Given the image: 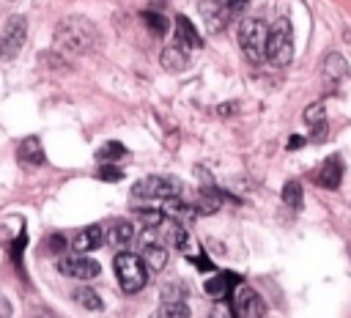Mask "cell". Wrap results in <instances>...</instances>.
<instances>
[{
	"label": "cell",
	"mask_w": 351,
	"mask_h": 318,
	"mask_svg": "<svg viewBox=\"0 0 351 318\" xmlns=\"http://www.w3.org/2000/svg\"><path fill=\"white\" fill-rule=\"evenodd\" d=\"M101 241H104V228L101 225H88V228L77 230V236L71 238V249H74V255H85L90 249H99Z\"/></svg>",
	"instance_id": "10"
},
{
	"label": "cell",
	"mask_w": 351,
	"mask_h": 318,
	"mask_svg": "<svg viewBox=\"0 0 351 318\" xmlns=\"http://www.w3.org/2000/svg\"><path fill=\"white\" fill-rule=\"evenodd\" d=\"M239 282H241V277H239V274L222 271V274H217V277L206 280V293H208V296H214V299H225V296L230 293V288H236Z\"/></svg>",
	"instance_id": "12"
},
{
	"label": "cell",
	"mask_w": 351,
	"mask_h": 318,
	"mask_svg": "<svg viewBox=\"0 0 351 318\" xmlns=\"http://www.w3.org/2000/svg\"><path fill=\"white\" fill-rule=\"evenodd\" d=\"M58 271H60L63 277H74V280H93V277H99L101 266H99L93 258L69 255V258H60V260H58Z\"/></svg>",
	"instance_id": "8"
},
{
	"label": "cell",
	"mask_w": 351,
	"mask_h": 318,
	"mask_svg": "<svg viewBox=\"0 0 351 318\" xmlns=\"http://www.w3.org/2000/svg\"><path fill=\"white\" fill-rule=\"evenodd\" d=\"M121 156H126V145L118 143V140H110V143H104V145L96 151V159H99L101 164H112V162L121 159Z\"/></svg>",
	"instance_id": "18"
},
{
	"label": "cell",
	"mask_w": 351,
	"mask_h": 318,
	"mask_svg": "<svg viewBox=\"0 0 351 318\" xmlns=\"http://www.w3.org/2000/svg\"><path fill=\"white\" fill-rule=\"evenodd\" d=\"M55 44H58L63 52L88 55V52L96 49L99 33H96V27H93L90 19H85V16H66V19H60V25L55 27Z\"/></svg>",
	"instance_id": "1"
},
{
	"label": "cell",
	"mask_w": 351,
	"mask_h": 318,
	"mask_svg": "<svg viewBox=\"0 0 351 318\" xmlns=\"http://www.w3.org/2000/svg\"><path fill=\"white\" fill-rule=\"evenodd\" d=\"M304 121H307L310 126H321V123H326V121H324V104H310V107L304 110Z\"/></svg>",
	"instance_id": "22"
},
{
	"label": "cell",
	"mask_w": 351,
	"mask_h": 318,
	"mask_svg": "<svg viewBox=\"0 0 351 318\" xmlns=\"http://www.w3.org/2000/svg\"><path fill=\"white\" fill-rule=\"evenodd\" d=\"M346 71H348V66H346V60L340 58V52H329L326 60H324V77H326V82H329V85L340 82V80L346 77Z\"/></svg>",
	"instance_id": "15"
},
{
	"label": "cell",
	"mask_w": 351,
	"mask_h": 318,
	"mask_svg": "<svg viewBox=\"0 0 351 318\" xmlns=\"http://www.w3.org/2000/svg\"><path fill=\"white\" fill-rule=\"evenodd\" d=\"M99 178L101 181H121L123 178V170L121 167H112V164H99Z\"/></svg>",
	"instance_id": "24"
},
{
	"label": "cell",
	"mask_w": 351,
	"mask_h": 318,
	"mask_svg": "<svg viewBox=\"0 0 351 318\" xmlns=\"http://www.w3.org/2000/svg\"><path fill=\"white\" fill-rule=\"evenodd\" d=\"M304 145V137L302 134H293L291 140H288V148H302Z\"/></svg>",
	"instance_id": "29"
},
{
	"label": "cell",
	"mask_w": 351,
	"mask_h": 318,
	"mask_svg": "<svg viewBox=\"0 0 351 318\" xmlns=\"http://www.w3.org/2000/svg\"><path fill=\"white\" fill-rule=\"evenodd\" d=\"M266 60L271 66H280V69H285L293 60V27H291V22L285 16L277 19L269 27V36H266Z\"/></svg>",
	"instance_id": "2"
},
{
	"label": "cell",
	"mask_w": 351,
	"mask_h": 318,
	"mask_svg": "<svg viewBox=\"0 0 351 318\" xmlns=\"http://www.w3.org/2000/svg\"><path fill=\"white\" fill-rule=\"evenodd\" d=\"M112 266H115V277H118V282L126 293H137V291L145 288L148 269H145V263L137 252H118L112 258Z\"/></svg>",
	"instance_id": "3"
},
{
	"label": "cell",
	"mask_w": 351,
	"mask_h": 318,
	"mask_svg": "<svg viewBox=\"0 0 351 318\" xmlns=\"http://www.w3.org/2000/svg\"><path fill=\"white\" fill-rule=\"evenodd\" d=\"M47 244H49V249H52V252H60V249H63V244H66V238H63L60 233H55V236H49V241H47Z\"/></svg>",
	"instance_id": "26"
},
{
	"label": "cell",
	"mask_w": 351,
	"mask_h": 318,
	"mask_svg": "<svg viewBox=\"0 0 351 318\" xmlns=\"http://www.w3.org/2000/svg\"><path fill=\"white\" fill-rule=\"evenodd\" d=\"M159 60H162V66H165V69H170V71H181V69L186 66V52H184V49H178L176 44H170V47L162 52V58H159Z\"/></svg>",
	"instance_id": "17"
},
{
	"label": "cell",
	"mask_w": 351,
	"mask_h": 318,
	"mask_svg": "<svg viewBox=\"0 0 351 318\" xmlns=\"http://www.w3.org/2000/svg\"><path fill=\"white\" fill-rule=\"evenodd\" d=\"M71 299L80 304V307H85V310H90V313H96V310H101V296H99V291H93L90 285H80L74 293H71Z\"/></svg>",
	"instance_id": "16"
},
{
	"label": "cell",
	"mask_w": 351,
	"mask_h": 318,
	"mask_svg": "<svg viewBox=\"0 0 351 318\" xmlns=\"http://www.w3.org/2000/svg\"><path fill=\"white\" fill-rule=\"evenodd\" d=\"M143 19H145V25L151 27L154 36H165V33L170 30V27H167V16H165V14H156L154 8L143 11Z\"/></svg>",
	"instance_id": "20"
},
{
	"label": "cell",
	"mask_w": 351,
	"mask_h": 318,
	"mask_svg": "<svg viewBox=\"0 0 351 318\" xmlns=\"http://www.w3.org/2000/svg\"><path fill=\"white\" fill-rule=\"evenodd\" d=\"M132 236H134V225H132L129 219H115V222H110L107 230H104V238H107L112 247H126V244L132 241Z\"/></svg>",
	"instance_id": "13"
},
{
	"label": "cell",
	"mask_w": 351,
	"mask_h": 318,
	"mask_svg": "<svg viewBox=\"0 0 351 318\" xmlns=\"http://www.w3.org/2000/svg\"><path fill=\"white\" fill-rule=\"evenodd\" d=\"M25 38H27V19L16 14L5 22L0 33V60H14L25 47Z\"/></svg>",
	"instance_id": "6"
},
{
	"label": "cell",
	"mask_w": 351,
	"mask_h": 318,
	"mask_svg": "<svg viewBox=\"0 0 351 318\" xmlns=\"http://www.w3.org/2000/svg\"><path fill=\"white\" fill-rule=\"evenodd\" d=\"M219 3L225 5L228 14H236V11H241V8L247 5V0H219Z\"/></svg>",
	"instance_id": "25"
},
{
	"label": "cell",
	"mask_w": 351,
	"mask_h": 318,
	"mask_svg": "<svg viewBox=\"0 0 351 318\" xmlns=\"http://www.w3.org/2000/svg\"><path fill=\"white\" fill-rule=\"evenodd\" d=\"M0 318H11V304L0 296Z\"/></svg>",
	"instance_id": "28"
},
{
	"label": "cell",
	"mask_w": 351,
	"mask_h": 318,
	"mask_svg": "<svg viewBox=\"0 0 351 318\" xmlns=\"http://www.w3.org/2000/svg\"><path fill=\"white\" fill-rule=\"evenodd\" d=\"M302 197H304V192H302V184H299V181H288V184L282 186V200H285L291 208H302Z\"/></svg>",
	"instance_id": "21"
},
{
	"label": "cell",
	"mask_w": 351,
	"mask_h": 318,
	"mask_svg": "<svg viewBox=\"0 0 351 318\" xmlns=\"http://www.w3.org/2000/svg\"><path fill=\"white\" fill-rule=\"evenodd\" d=\"M173 30H176V41H173V44H176L178 49H184V52L197 49V47L203 44V41H200V36H197V30L192 27V22H189L184 14H178V16H176V27H173Z\"/></svg>",
	"instance_id": "11"
},
{
	"label": "cell",
	"mask_w": 351,
	"mask_h": 318,
	"mask_svg": "<svg viewBox=\"0 0 351 318\" xmlns=\"http://www.w3.org/2000/svg\"><path fill=\"white\" fill-rule=\"evenodd\" d=\"M16 156H19L25 164H44V148H41V140H38V137H25V140L19 143Z\"/></svg>",
	"instance_id": "14"
},
{
	"label": "cell",
	"mask_w": 351,
	"mask_h": 318,
	"mask_svg": "<svg viewBox=\"0 0 351 318\" xmlns=\"http://www.w3.org/2000/svg\"><path fill=\"white\" fill-rule=\"evenodd\" d=\"M192 263H195L200 271H208V269H214V266H211V260H208V258H200V255H197V258H192Z\"/></svg>",
	"instance_id": "27"
},
{
	"label": "cell",
	"mask_w": 351,
	"mask_h": 318,
	"mask_svg": "<svg viewBox=\"0 0 351 318\" xmlns=\"http://www.w3.org/2000/svg\"><path fill=\"white\" fill-rule=\"evenodd\" d=\"M266 36L269 27L263 19H244L239 27V44L244 49V58L252 63H261L266 58Z\"/></svg>",
	"instance_id": "4"
},
{
	"label": "cell",
	"mask_w": 351,
	"mask_h": 318,
	"mask_svg": "<svg viewBox=\"0 0 351 318\" xmlns=\"http://www.w3.org/2000/svg\"><path fill=\"white\" fill-rule=\"evenodd\" d=\"M340 181H343V159H340L337 154H332V156H326V159L321 162V167L315 170V184L324 186V189H337Z\"/></svg>",
	"instance_id": "9"
},
{
	"label": "cell",
	"mask_w": 351,
	"mask_h": 318,
	"mask_svg": "<svg viewBox=\"0 0 351 318\" xmlns=\"http://www.w3.org/2000/svg\"><path fill=\"white\" fill-rule=\"evenodd\" d=\"M208 318H236V315H233V307H230L228 299H217V304H214Z\"/></svg>",
	"instance_id": "23"
},
{
	"label": "cell",
	"mask_w": 351,
	"mask_h": 318,
	"mask_svg": "<svg viewBox=\"0 0 351 318\" xmlns=\"http://www.w3.org/2000/svg\"><path fill=\"white\" fill-rule=\"evenodd\" d=\"M181 195V181L176 175H148L132 186V197L143 200H173Z\"/></svg>",
	"instance_id": "5"
},
{
	"label": "cell",
	"mask_w": 351,
	"mask_h": 318,
	"mask_svg": "<svg viewBox=\"0 0 351 318\" xmlns=\"http://www.w3.org/2000/svg\"><path fill=\"white\" fill-rule=\"evenodd\" d=\"M154 318H189V307L186 302H162Z\"/></svg>",
	"instance_id": "19"
},
{
	"label": "cell",
	"mask_w": 351,
	"mask_h": 318,
	"mask_svg": "<svg viewBox=\"0 0 351 318\" xmlns=\"http://www.w3.org/2000/svg\"><path fill=\"white\" fill-rule=\"evenodd\" d=\"M230 307H233L236 318H263V313H266V304H263L261 293L252 291V288H244V285H239L233 291Z\"/></svg>",
	"instance_id": "7"
}]
</instances>
